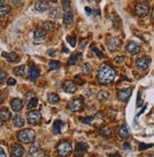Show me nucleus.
<instances>
[{
	"mask_svg": "<svg viewBox=\"0 0 154 157\" xmlns=\"http://www.w3.org/2000/svg\"><path fill=\"white\" fill-rule=\"evenodd\" d=\"M151 16H152V18H153V20H154V9H153V11H152V13H151Z\"/></svg>",
	"mask_w": 154,
	"mask_h": 157,
	"instance_id": "4d7b16f0",
	"label": "nucleus"
},
{
	"mask_svg": "<svg viewBox=\"0 0 154 157\" xmlns=\"http://www.w3.org/2000/svg\"><path fill=\"white\" fill-rule=\"evenodd\" d=\"M13 73L18 76V77H23L26 73V66L25 65H19L16 66L13 69Z\"/></svg>",
	"mask_w": 154,
	"mask_h": 157,
	"instance_id": "cd10ccee",
	"label": "nucleus"
},
{
	"mask_svg": "<svg viewBox=\"0 0 154 157\" xmlns=\"http://www.w3.org/2000/svg\"><path fill=\"white\" fill-rule=\"evenodd\" d=\"M118 135L121 138H128L129 136L130 132H129V130L127 125H125V124L121 125L118 130Z\"/></svg>",
	"mask_w": 154,
	"mask_h": 157,
	"instance_id": "aec40b11",
	"label": "nucleus"
},
{
	"mask_svg": "<svg viewBox=\"0 0 154 157\" xmlns=\"http://www.w3.org/2000/svg\"><path fill=\"white\" fill-rule=\"evenodd\" d=\"M54 23L50 22V21H47V22H44V24H43V28L47 31H48V32H52V31L54 30Z\"/></svg>",
	"mask_w": 154,
	"mask_h": 157,
	"instance_id": "2f4dec72",
	"label": "nucleus"
},
{
	"mask_svg": "<svg viewBox=\"0 0 154 157\" xmlns=\"http://www.w3.org/2000/svg\"><path fill=\"white\" fill-rule=\"evenodd\" d=\"M7 83H8V85H10V86H12V85H14L15 83H16V81H15L14 78H10L9 80H8Z\"/></svg>",
	"mask_w": 154,
	"mask_h": 157,
	"instance_id": "c03bdc74",
	"label": "nucleus"
},
{
	"mask_svg": "<svg viewBox=\"0 0 154 157\" xmlns=\"http://www.w3.org/2000/svg\"><path fill=\"white\" fill-rule=\"evenodd\" d=\"M109 157H121L120 153L119 152H115V153H113V154H110Z\"/></svg>",
	"mask_w": 154,
	"mask_h": 157,
	"instance_id": "864d4df0",
	"label": "nucleus"
},
{
	"mask_svg": "<svg viewBox=\"0 0 154 157\" xmlns=\"http://www.w3.org/2000/svg\"><path fill=\"white\" fill-rule=\"evenodd\" d=\"M48 102L50 104H56L60 101V98L57 94L55 93H51V94H48Z\"/></svg>",
	"mask_w": 154,
	"mask_h": 157,
	"instance_id": "c85d7f7f",
	"label": "nucleus"
},
{
	"mask_svg": "<svg viewBox=\"0 0 154 157\" xmlns=\"http://www.w3.org/2000/svg\"><path fill=\"white\" fill-rule=\"evenodd\" d=\"M92 49H93V51H94L95 53H97V55L98 56V58H99V59H103V58H104V54H103L101 51H99L97 48H93Z\"/></svg>",
	"mask_w": 154,
	"mask_h": 157,
	"instance_id": "a19ab883",
	"label": "nucleus"
},
{
	"mask_svg": "<svg viewBox=\"0 0 154 157\" xmlns=\"http://www.w3.org/2000/svg\"><path fill=\"white\" fill-rule=\"evenodd\" d=\"M63 127H64V122L61 121V120H56L53 125V131L55 133L60 135V133L61 132V128Z\"/></svg>",
	"mask_w": 154,
	"mask_h": 157,
	"instance_id": "393cba45",
	"label": "nucleus"
},
{
	"mask_svg": "<svg viewBox=\"0 0 154 157\" xmlns=\"http://www.w3.org/2000/svg\"><path fill=\"white\" fill-rule=\"evenodd\" d=\"M115 78V71L114 69L108 65H103L100 66L97 73V80L101 84H109L111 83Z\"/></svg>",
	"mask_w": 154,
	"mask_h": 157,
	"instance_id": "f257e3e1",
	"label": "nucleus"
},
{
	"mask_svg": "<svg viewBox=\"0 0 154 157\" xmlns=\"http://www.w3.org/2000/svg\"><path fill=\"white\" fill-rule=\"evenodd\" d=\"M45 36H47V31H45L43 28H36L34 31V40L35 41H43L44 40Z\"/></svg>",
	"mask_w": 154,
	"mask_h": 157,
	"instance_id": "2eb2a0df",
	"label": "nucleus"
},
{
	"mask_svg": "<svg viewBox=\"0 0 154 157\" xmlns=\"http://www.w3.org/2000/svg\"><path fill=\"white\" fill-rule=\"evenodd\" d=\"M88 152V145L84 142H80L76 145V153L78 156H82Z\"/></svg>",
	"mask_w": 154,
	"mask_h": 157,
	"instance_id": "9b49d317",
	"label": "nucleus"
},
{
	"mask_svg": "<svg viewBox=\"0 0 154 157\" xmlns=\"http://www.w3.org/2000/svg\"><path fill=\"white\" fill-rule=\"evenodd\" d=\"M114 62H116V64H122V62H124V57H123V56L116 57V58L114 59Z\"/></svg>",
	"mask_w": 154,
	"mask_h": 157,
	"instance_id": "37998d69",
	"label": "nucleus"
},
{
	"mask_svg": "<svg viewBox=\"0 0 154 157\" xmlns=\"http://www.w3.org/2000/svg\"><path fill=\"white\" fill-rule=\"evenodd\" d=\"M2 56L8 61V62H16L19 60L18 55L15 53V52H11V53H8V52H2Z\"/></svg>",
	"mask_w": 154,
	"mask_h": 157,
	"instance_id": "a211bd4d",
	"label": "nucleus"
},
{
	"mask_svg": "<svg viewBox=\"0 0 154 157\" xmlns=\"http://www.w3.org/2000/svg\"><path fill=\"white\" fill-rule=\"evenodd\" d=\"M107 45L111 51H117L121 48L122 42L118 37H111L107 42Z\"/></svg>",
	"mask_w": 154,
	"mask_h": 157,
	"instance_id": "39448f33",
	"label": "nucleus"
},
{
	"mask_svg": "<svg viewBox=\"0 0 154 157\" xmlns=\"http://www.w3.org/2000/svg\"><path fill=\"white\" fill-rule=\"evenodd\" d=\"M7 78V73L5 71H2V70H0V84L3 83L6 80Z\"/></svg>",
	"mask_w": 154,
	"mask_h": 157,
	"instance_id": "58836bf2",
	"label": "nucleus"
},
{
	"mask_svg": "<svg viewBox=\"0 0 154 157\" xmlns=\"http://www.w3.org/2000/svg\"><path fill=\"white\" fill-rule=\"evenodd\" d=\"M48 53H49V54H53V53H54V50H52V51H48Z\"/></svg>",
	"mask_w": 154,
	"mask_h": 157,
	"instance_id": "bf43d9fd",
	"label": "nucleus"
},
{
	"mask_svg": "<svg viewBox=\"0 0 154 157\" xmlns=\"http://www.w3.org/2000/svg\"><path fill=\"white\" fill-rule=\"evenodd\" d=\"M34 138H35V132L31 129L22 130L18 133V139L22 143H25V144L30 143L34 140Z\"/></svg>",
	"mask_w": 154,
	"mask_h": 157,
	"instance_id": "f03ea898",
	"label": "nucleus"
},
{
	"mask_svg": "<svg viewBox=\"0 0 154 157\" xmlns=\"http://www.w3.org/2000/svg\"><path fill=\"white\" fill-rule=\"evenodd\" d=\"M123 149H124L125 151H129V150H130V144H129V143H128V142L124 143V145H123Z\"/></svg>",
	"mask_w": 154,
	"mask_h": 157,
	"instance_id": "09e8293b",
	"label": "nucleus"
},
{
	"mask_svg": "<svg viewBox=\"0 0 154 157\" xmlns=\"http://www.w3.org/2000/svg\"><path fill=\"white\" fill-rule=\"evenodd\" d=\"M64 90L66 93L73 94L77 90V84L72 81H65L64 83Z\"/></svg>",
	"mask_w": 154,
	"mask_h": 157,
	"instance_id": "ddd939ff",
	"label": "nucleus"
},
{
	"mask_svg": "<svg viewBox=\"0 0 154 157\" xmlns=\"http://www.w3.org/2000/svg\"><path fill=\"white\" fill-rule=\"evenodd\" d=\"M134 12L136 13L137 16L139 17H145L147 16L149 14V6L145 3V2H141V3H138L136 6H135V9H134Z\"/></svg>",
	"mask_w": 154,
	"mask_h": 157,
	"instance_id": "20e7f679",
	"label": "nucleus"
},
{
	"mask_svg": "<svg viewBox=\"0 0 154 157\" xmlns=\"http://www.w3.org/2000/svg\"><path fill=\"white\" fill-rule=\"evenodd\" d=\"M11 116V112L7 108L0 109V120L1 121H8Z\"/></svg>",
	"mask_w": 154,
	"mask_h": 157,
	"instance_id": "412c9836",
	"label": "nucleus"
},
{
	"mask_svg": "<svg viewBox=\"0 0 154 157\" xmlns=\"http://www.w3.org/2000/svg\"><path fill=\"white\" fill-rule=\"evenodd\" d=\"M1 126H2V121L0 120V127H1Z\"/></svg>",
	"mask_w": 154,
	"mask_h": 157,
	"instance_id": "680f3d73",
	"label": "nucleus"
},
{
	"mask_svg": "<svg viewBox=\"0 0 154 157\" xmlns=\"http://www.w3.org/2000/svg\"><path fill=\"white\" fill-rule=\"evenodd\" d=\"M80 70H81L82 74H84V75H89V74H91V72H92V70H93V68H92V66H91L90 64L86 62V64H83V65H81Z\"/></svg>",
	"mask_w": 154,
	"mask_h": 157,
	"instance_id": "c756f323",
	"label": "nucleus"
},
{
	"mask_svg": "<svg viewBox=\"0 0 154 157\" xmlns=\"http://www.w3.org/2000/svg\"><path fill=\"white\" fill-rule=\"evenodd\" d=\"M76 84H83V81L80 80V77L79 76H76L75 77V82H74Z\"/></svg>",
	"mask_w": 154,
	"mask_h": 157,
	"instance_id": "a18cd8bd",
	"label": "nucleus"
},
{
	"mask_svg": "<svg viewBox=\"0 0 154 157\" xmlns=\"http://www.w3.org/2000/svg\"><path fill=\"white\" fill-rule=\"evenodd\" d=\"M74 22V16L73 13L71 12H64V24L66 28H70Z\"/></svg>",
	"mask_w": 154,
	"mask_h": 157,
	"instance_id": "6ab92c4d",
	"label": "nucleus"
},
{
	"mask_svg": "<svg viewBox=\"0 0 154 157\" xmlns=\"http://www.w3.org/2000/svg\"><path fill=\"white\" fill-rule=\"evenodd\" d=\"M66 40H67V42L70 44V45L71 46H74L76 45V42H77V40H76V36L75 35H68L67 37H66Z\"/></svg>",
	"mask_w": 154,
	"mask_h": 157,
	"instance_id": "e433bc0d",
	"label": "nucleus"
},
{
	"mask_svg": "<svg viewBox=\"0 0 154 157\" xmlns=\"http://www.w3.org/2000/svg\"><path fill=\"white\" fill-rule=\"evenodd\" d=\"M93 119H94L93 116H86L85 119H83L81 121H82L83 124H90L92 121H93Z\"/></svg>",
	"mask_w": 154,
	"mask_h": 157,
	"instance_id": "ea45409f",
	"label": "nucleus"
},
{
	"mask_svg": "<svg viewBox=\"0 0 154 157\" xmlns=\"http://www.w3.org/2000/svg\"><path fill=\"white\" fill-rule=\"evenodd\" d=\"M60 66H61V64L58 61H50L49 62V68L51 70L58 69V68H60Z\"/></svg>",
	"mask_w": 154,
	"mask_h": 157,
	"instance_id": "c9c22d12",
	"label": "nucleus"
},
{
	"mask_svg": "<svg viewBox=\"0 0 154 157\" xmlns=\"http://www.w3.org/2000/svg\"><path fill=\"white\" fill-rule=\"evenodd\" d=\"M110 97V94L109 92H107V91H100V92H98L97 94V99L99 101H105L106 99H108Z\"/></svg>",
	"mask_w": 154,
	"mask_h": 157,
	"instance_id": "7c9ffc66",
	"label": "nucleus"
},
{
	"mask_svg": "<svg viewBox=\"0 0 154 157\" xmlns=\"http://www.w3.org/2000/svg\"><path fill=\"white\" fill-rule=\"evenodd\" d=\"M80 59H81V53L78 52V53H75L74 55L69 58L68 62H67V65H75L77 64V62H78Z\"/></svg>",
	"mask_w": 154,
	"mask_h": 157,
	"instance_id": "5701e85b",
	"label": "nucleus"
},
{
	"mask_svg": "<svg viewBox=\"0 0 154 157\" xmlns=\"http://www.w3.org/2000/svg\"><path fill=\"white\" fill-rule=\"evenodd\" d=\"M11 2L13 3L14 6H16V7H19V6H21V4H22L21 0H11Z\"/></svg>",
	"mask_w": 154,
	"mask_h": 157,
	"instance_id": "de8ad7c7",
	"label": "nucleus"
},
{
	"mask_svg": "<svg viewBox=\"0 0 154 157\" xmlns=\"http://www.w3.org/2000/svg\"><path fill=\"white\" fill-rule=\"evenodd\" d=\"M149 157H154V153H152V154H150V155H149Z\"/></svg>",
	"mask_w": 154,
	"mask_h": 157,
	"instance_id": "052dcab7",
	"label": "nucleus"
},
{
	"mask_svg": "<svg viewBox=\"0 0 154 157\" xmlns=\"http://www.w3.org/2000/svg\"><path fill=\"white\" fill-rule=\"evenodd\" d=\"M13 124H14V126L16 127V128H21L24 126V124H25V120L21 116V115H14L13 116Z\"/></svg>",
	"mask_w": 154,
	"mask_h": 157,
	"instance_id": "4be33fe9",
	"label": "nucleus"
},
{
	"mask_svg": "<svg viewBox=\"0 0 154 157\" xmlns=\"http://www.w3.org/2000/svg\"><path fill=\"white\" fill-rule=\"evenodd\" d=\"M11 106L14 112H20L23 109V101L20 99H13L11 102Z\"/></svg>",
	"mask_w": 154,
	"mask_h": 157,
	"instance_id": "f3484780",
	"label": "nucleus"
},
{
	"mask_svg": "<svg viewBox=\"0 0 154 157\" xmlns=\"http://www.w3.org/2000/svg\"><path fill=\"white\" fill-rule=\"evenodd\" d=\"M34 8L37 12H44L48 9V4L47 3L45 0H40V1H37L34 5Z\"/></svg>",
	"mask_w": 154,
	"mask_h": 157,
	"instance_id": "dca6fc26",
	"label": "nucleus"
},
{
	"mask_svg": "<svg viewBox=\"0 0 154 157\" xmlns=\"http://www.w3.org/2000/svg\"><path fill=\"white\" fill-rule=\"evenodd\" d=\"M38 105V99L37 98H32L28 101V109H33Z\"/></svg>",
	"mask_w": 154,
	"mask_h": 157,
	"instance_id": "72a5a7b5",
	"label": "nucleus"
},
{
	"mask_svg": "<svg viewBox=\"0 0 154 157\" xmlns=\"http://www.w3.org/2000/svg\"><path fill=\"white\" fill-rule=\"evenodd\" d=\"M67 107L72 112H79L83 108V99H75L69 102Z\"/></svg>",
	"mask_w": 154,
	"mask_h": 157,
	"instance_id": "423d86ee",
	"label": "nucleus"
},
{
	"mask_svg": "<svg viewBox=\"0 0 154 157\" xmlns=\"http://www.w3.org/2000/svg\"><path fill=\"white\" fill-rule=\"evenodd\" d=\"M57 152L61 156H67L72 152V145L67 141H61L57 146Z\"/></svg>",
	"mask_w": 154,
	"mask_h": 157,
	"instance_id": "7ed1b4c3",
	"label": "nucleus"
},
{
	"mask_svg": "<svg viewBox=\"0 0 154 157\" xmlns=\"http://www.w3.org/2000/svg\"><path fill=\"white\" fill-rule=\"evenodd\" d=\"M154 144H145V143H141L139 145V150L140 151H145V150H148V149L153 147Z\"/></svg>",
	"mask_w": 154,
	"mask_h": 157,
	"instance_id": "4c0bfd02",
	"label": "nucleus"
},
{
	"mask_svg": "<svg viewBox=\"0 0 154 157\" xmlns=\"http://www.w3.org/2000/svg\"><path fill=\"white\" fill-rule=\"evenodd\" d=\"M40 149V143H38V142H35L31 147H30L29 149V153L30 154H34L38 152V150Z\"/></svg>",
	"mask_w": 154,
	"mask_h": 157,
	"instance_id": "f704fd0d",
	"label": "nucleus"
},
{
	"mask_svg": "<svg viewBox=\"0 0 154 157\" xmlns=\"http://www.w3.org/2000/svg\"><path fill=\"white\" fill-rule=\"evenodd\" d=\"M50 16L54 19H58L61 16V10L58 7H53L50 9Z\"/></svg>",
	"mask_w": 154,
	"mask_h": 157,
	"instance_id": "b1692460",
	"label": "nucleus"
},
{
	"mask_svg": "<svg viewBox=\"0 0 154 157\" xmlns=\"http://www.w3.org/2000/svg\"><path fill=\"white\" fill-rule=\"evenodd\" d=\"M11 153L14 157H22L25 153V149L20 144H15L11 149Z\"/></svg>",
	"mask_w": 154,
	"mask_h": 157,
	"instance_id": "4468645a",
	"label": "nucleus"
},
{
	"mask_svg": "<svg viewBox=\"0 0 154 157\" xmlns=\"http://www.w3.org/2000/svg\"><path fill=\"white\" fill-rule=\"evenodd\" d=\"M38 157H48V154L47 153V152L41 151V152H39V155H38Z\"/></svg>",
	"mask_w": 154,
	"mask_h": 157,
	"instance_id": "49530a36",
	"label": "nucleus"
},
{
	"mask_svg": "<svg viewBox=\"0 0 154 157\" xmlns=\"http://www.w3.org/2000/svg\"><path fill=\"white\" fill-rule=\"evenodd\" d=\"M143 104V100L141 99V93L139 92L138 93V96H137V102H136V107H140Z\"/></svg>",
	"mask_w": 154,
	"mask_h": 157,
	"instance_id": "79ce46f5",
	"label": "nucleus"
},
{
	"mask_svg": "<svg viewBox=\"0 0 154 157\" xmlns=\"http://www.w3.org/2000/svg\"><path fill=\"white\" fill-rule=\"evenodd\" d=\"M40 77V71L36 65H31L29 68V74H28V78L31 82H35L38 78Z\"/></svg>",
	"mask_w": 154,
	"mask_h": 157,
	"instance_id": "f8f14e48",
	"label": "nucleus"
},
{
	"mask_svg": "<svg viewBox=\"0 0 154 157\" xmlns=\"http://www.w3.org/2000/svg\"><path fill=\"white\" fill-rule=\"evenodd\" d=\"M27 116H28V123L31 124V125L38 124L42 119V115L39 111H30Z\"/></svg>",
	"mask_w": 154,
	"mask_h": 157,
	"instance_id": "0eeeda50",
	"label": "nucleus"
},
{
	"mask_svg": "<svg viewBox=\"0 0 154 157\" xmlns=\"http://www.w3.org/2000/svg\"><path fill=\"white\" fill-rule=\"evenodd\" d=\"M149 59L148 57H141V58H138L136 61V66L137 68L141 70V71H144V70L148 69L149 66Z\"/></svg>",
	"mask_w": 154,
	"mask_h": 157,
	"instance_id": "1a4fd4ad",
	"label": "nucleus"
},
{
	"mask_svg": "<svg viewBox=\"0 0 154 157\" xmlns=\"http://www.w3.org/2000/svg\"><path fill=\"white\" fill-rule=\"evenodd\" d=\"M85 12H86V14H87V15H91L92 12H93V11H92V10L90 9V8H88V7L85 8Z\"/></svg>",
	"mask_w": 154,
	"mask_h": 157,
	"instance_id": "3c124183",
	"label": "nucleus"
},
{
	"mask_svg": "<svg viewBox=\"0 0 154 157\" xmlns=\"http://www.w3.org/2000/svg\"><path fill=\"white\" fill-rule=\"evenodd\" d=\"M3 101H4V95H3V93L0 91V104H2Z\"/></svg>",
	"mask_w": 154,
	"mask_h": 157,
	"instance_id": "603ef678",
	"label": "nucleus"
},
{
	"mask_svg": "<svg viewBox=\"0 0 154 157\" xmlns=\"http://www.w3.org/2000/svg\"><path fill=\"white\" fill-rule=\"evenodd\" d=\"M0 156H1V157H7V154H6L5 151L3 150L1 147H0Z\"/></svg>",
	"mask_w": 154,
	"mask_h": 157,
	"instance_id": "8fccbe9b",
	"label": "nucleus"
},
{
	"mask_svg": "<svg viewBox=\"0 0 154 157\" xmlns=\"http://www.w3.org/2000/svg\"><path fill=\"white\" fill-rule=\"evenodd\" d=\"M50 1H52V2H56L57 0H50Z\"/></svg>",
	"mask_w": 154,
	"mask_h": 157,
	"instance_id": "e2e57ef3",
	"label": "nucleus"
},
{
	"mask_svg": "<svg viewBox=\"0 0 154 157\" xmlns=\"http://www.w3.org/2000/svg\"><path fill=\"white\" fill-rule=\"evenodd\" d=\"M6 0H0V5H2L3 3H5Z\"/></svg>",
	"mask_w": 154,
	"mask_h": 157,
	"instance_id": "6e6d98bb",
	"label": "nucleus"
},
{
	"mask_svg": "<svg viewBox=\"0 0 154 157\" xmlns=\"http://www.w3.org/2000/svg\"><path fill=\"white\" fill-rule=\"evenodd\" d=\"M1 28H2V23L0 22V30H1Z\"/></svg>",
	"mask_w": 154,
	"mask_h": 157,
	"instance_id": "13d9d810",
	"label": "nucleus"
},
{
	"mask_svg": "<svg viewBox=\"0 0 154 157\" xmlns=\"http://www.w3.org/2000/svg\"><path fill=\"white\" fill-rule=\"evenodd\" d=\"M141 50V46L140 45H138L135 42H129L127 45V52L130 55H136L140 52Z\"/></svg>",
	"mask_w": 154,
	"mask_h": 157,
	"instance_id": "9d476101",
	"label": "nucleus"
},
{
	"mask_svg": "<svg viewBox=\"0 0 154 157\" xmlns=\"http://www.w3.org/2000/svg\"><path fill=\"white\" fill-rule=\"evenodd\" d=\"M132 92L133 89L132 88H124L121 89L117 92V99L120 101H123V102H126L127 100H129V99L132 96Z\"/></svg>",
	"mask_w": 154,
	"mask_h": 157,
	"instance_id": "6e6552de",
	"label": "nucleus"
},
{
	"mask_svg": "<svg viewBox=\"0 0 154 157\" xmlns=\"http://www.w3.org/2000/svg\"><path fill=\"white\" fill-rule=\"evenodd\" d=\"M10 12H11L10 5H1L0 6V18L5 17Z\"/></svg>",
	"mask_w": 154,
	"mask_h": 157,
	"instance_id": "a878e982",
	"label": "nucleus"
},
{
	"mask_svg": "<svg viewBox=\"0 0 154 157\" xmlns=\"http://www.w3.org/2000/svg\"><path fill=\"white\" fill-rule=\"evenodd\" d=\"M99 132L104 136H110L112 135V130L108 125H102V126L99 127Z\"/></svg>",
	"mask_w": 154,
	"mask_h": 157,
	"instance_id": "bb28decb",
	"label": "nucleus"
},
{
	"mask_svg": "<svg viewBox=\"0 0 154 157\" xmlns=\"http://www.w3.org/2000/svg\"><path fill=\"white\" fill-rule=\"evenodd\" d=\"M146 109H147V105H146V106H145V107H144V108L142 109V111H141V112H139V113H138V115H137L136 116L138 117V116H139V115H140L141 114H143V113L145 112V110H146Z\"/></svg>",
	"mask_w": 154,
	"mask_h": 157,
	"instance_id": "5fc2aeb1",
	"label": "nucleus"
},
{
	"mask_svg": "<svg viewBox=\"0 0 154 157\" xmlns=\"http://www.w3.org/2000/svg\"><path fill=\"white\" fill-rule=\"evenodd\" d=\"M63 8L64 12H71V5L69 0H63Z\"/></svg>",
	"mask_w": 154,
	"mask_h": 157,
	"instance_id": "473e14b6",
	"label": "nucleus"
}]
</instances>
